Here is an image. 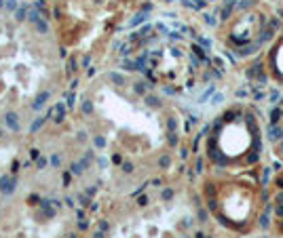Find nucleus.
Instances as JSON below:
<instances>
[{"label": "nucleus", "mask_w": 283, "mask_h": 238, "mask_svg": "<svg viewBox=\"0 0 283 238\" xmlns=\"http://www.w3.org/2000/svg\"><path fill=\"white\" fill-rule=\"evenodd\" d=\"M207 158L216 171H258L264 156V124L249 103L226 108L207 135Z\"/></svg>", "instance_id": "nucleus-1"}, {"label": "nucleus", "mask_w": 283, "mask_h": 238, "mask_svg": "<svg viewBox=\"0 0 283 238\" xmlns=\"http://www.w3.org/2000/svg\"><path fill=\"white\" fill-rule=\"evenodd\" d=\"M203 198L214 219L237 236H247L260 226L266 194L258 171H216L203 183Z\"/></svg>", "instance_id": "nucleus-2"}, {"label": "nucleus", "mask_w": 283, "mask_h": 238, "mask_svg": "<svg viewBox=\"0 0 283 238\" xmlns=\"http://www.w3.org/2000/svg\"><path fill=\"white\" fill-rule=\"evenodd\" d=\"M268 19L270 15L260 4H245L243 9H239L226 21L220 34L226 49L234 55H251L264 42V36L268 32Z\"/></svg>", "instance_id": "nucleus-3"}, {"label": "nucleus", "mask_w": 283, "mask_h": 238, "mask_svg": "<svg viewBox=\"0 0 283 238\" xmlns=\"http://www.w3.org/2000/svg\"><path fill=\"white\" fill-rule=\"evenodd\" d=\"M262 67L275 84L283 86V34H279L270 44L262 57Z\"/></svg>", "instance_id": "nucleus-4"}, {"label": "nucleus", "mask_w": 283, "mask_h": 238, "mask_svg": "<svg viewBox=\"0 0 283 238\" xmlns=\"http://www.w3.org/2000/svg\"><path fill=\"white\" fill-rule=\"evenodd\" d=\"M270 209H273V219H270V228L275 232V236L283 238V171H279L270 183Z\"/></svg>", "instance_id": "nucleus-5"}, {"label": "nucleus", "mask_w": 283, "mask_h": 238, "mask_svg": "<svg viewBox=\"0 0 283 238\" xmlns=\"http://www.w3.org/2000/svg\"><path fill=\"white\" fill-rule=\"evenodd\" d=\"M273 120H270V139H273V148L279 158H283V103L277 105L273 112Z\"/></svg>", "instance_id": "nucleus-6"}]
</instances>
